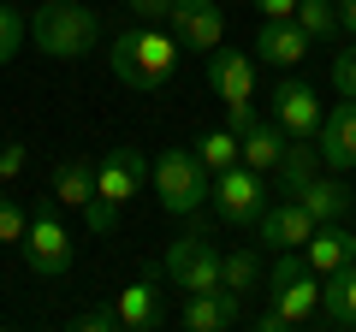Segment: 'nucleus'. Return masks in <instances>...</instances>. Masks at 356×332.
I'll list each match as a JSON object with an SVG mask.
<instances>
[{
	"mask_svg": "<svg viewBox=\"0 0 356 332\" xmlns=\"http://www.w3.org/2000/svg\"><path fill=\"white\" fill-rule=\"evenodd\" d=\"M297 30H303L309 42H327L332 30H339V0H297Z\"/></svg>",
	"mask_w": 356,
	"mask_h": 332,
	"instance_id": "24",
	"label": "nucleus"
},
{
	"mask_svg": "<svg viewBox=\"0 0 356 332\" xmlns=\"http://www.w3.org/2000/svg\"><path fill=\"white\" fill-rule=\"evenodd\" d=\"M149 184H154V196H161V208L172 219H196L208 208V184H214V172L196 160V149H166L161 160L149 166Z\"/></svg>",
	"mask_w": 356,
	"mask_h": 332,
	"instance_id": "3",
	"label": "nucleus"
},
{
	"mask_svg": "<svg viewBox=\"0 0 356 332\" xmlns=\"http://www.w3.org/2000/svg\"><path fill=\"white\" fill-rule=\"evenodd\" d=\"M24 226H30V208L18 196H0V243H24Z\"/></svg>",
	"mask_w": 356,
	"mask_h": 332,
	"instance_id": "27",
	"label": "nucleus"
},
{
	"mask_svg": "<svg viewBox=\"0 0 356 332\" xmlns=\"http://www.w3.org/2000/svg\"><path fill=\"white\" fill-rule=\"evenodd\" d=\"M332 90H339V95H350V101H356V48H344L339 60H332Z\"/></svg>",
	"mask_w": 356,
	"mask_h": 332,
	"instance_id": "30",
	"label": "nucleus"
},
{
	"mask_svg": "<svg viewBox=\"0 0 356 332\" xmlns=\"http://www.w3.org/2000/svg\"><path fill=\"white\" fill-rule=\"evenodd\" d=\"M113 308H119V326H125V332H161L166 320H172V308H166V291H161V279H154V273L131 279L125 291L113 297Z\"/></svg>",
	"mask_w": 356,
	"mask_h": 332,
	"instance_id": "11",
	"label": "nucleus"
},
{
	"mask_svg": "<svg viewBox=\"0 0 356 332\" xmlns=\"http://www.w3.org/2000/svg\"><path fill=\"white\" fill-rule=\"evenodd\" d=\"M321 166H332V172H350L356 166V101L350 95H339V101L321 113Z\"/></svg>",
	"mask_w": 356,
	"mask_h": 332,
	"instance_id": "13",
	"label": "nucleus"
},
{
	"mask_svg": "<svg viewBox=\"0 0 356 332\" xmlns=\"http://www.w3.org/2000/svg\"><path fill=\"white\" fill-rule=\"evenodd\" d=\"M255 119H261V113H255V101H250V107H226V131H238V137L255 125Z\"/></svg>",
	"mask_w": 356,
	"mask_h": 332,
	"instance_id": "33",
	"label": "nucleus"
},
{
	"mask_svg": "<svg viewBox=\"0 0 356 332\" xmlns=\"http://www.w3.org/2000/svg\"><path fill=\"white\" fill-rule=\"evenodd\" d=\"M30 166V142H18V137H6L0 142V184H13L18 172Z\"/></svg>",
	"mask_w": 356,
	"mask_h": 332,
	"instance_id": "28",
	"label": "nucleus"
},
{
	"mask_svg": "<svg viewBox=\"0 0 356 332\" xmlns=\"http://www.w3.org/2000/svg\"><path fill=\"white\" fill-rule=\"evenodd\" d=\"M321 172V142L315 137H291L285 142V160H280V172H273V179H280V190L291 196L297 184H309Z\"/></svg>",
	"mask_w": 356,
	"mask_h": 332,
	"instance_id": "22",
	"label": "nucleus"
},
{
	"mask_svg": "<svg viewBox=\"0 0 356 332\" xmlns=\"http://www.w3.org/2000/svg\"><path fill=\"white\" fill-rule=\"evenodd\" d=\"M285 142H291V137H285L273 119H255V125L238 137V160L255 166L261 179H273V172H280V160H285Z\"/></svg>",
	"mask_w": 356,
	"mask_h": 332,
	"instance_id": "17",
	"label": "nucleus"
},
{
	"mask_svg": "<svg viewBox=\"0 0 356 332\" xmlns=\"http://www.w3.org/2000/svg\"><path fill=\"white\" fill-rule=\"evenodd\" d=\"M143 184H149V160H143L137 149H107L102 160H95V202L113 208V214H125Z\"/></svg>",
	"mask_w": 356,
	"mask_h": 332,
	"instance_id": "8",
	"label": "nucleus"
},
{
	"mask_svg": "<svg viewBox=\"0 0 356 332\" xmlns=\"http://www.w3.org/2000/svg\"><path fill=\"white\" fill-rule=\"evenodd\" d=\"M18 249H24V267L36 273V279H65V273H72L77 243H72V231H65V219H60V202H42L36 214H30Z\"/></svg>",
	"mask_w": 356,
	"mask_h": 332,
	"instance_id": "6",
	"label": "nucleus"
},
{
	"mask_svg": "<svg viewBox=\"0 0 356 332\" xmlns=\"http://www.w3.org/2000/svg\"><path fill=\"white\" fill-rule=\"evenodd\" d=\"M255 13H261V18H291L297 0H255Z\"/></svg>",
	"mask_w": 356,
	"mask_h": 332,
	"instance_id": "35",
	"label": "nucleus"
},
{
	"mask_svg": "<svg viewBox=\"0 0 356 332\" xmlns=\"http://www.w3.org/2000/svg\"><path fill=\"white\" fill-rule=\"evenodd\" d=\"M95 36H102V18L89 13V6H77V0H48L30 18V42L48 60H83L95 48Z\"/></svg>",
	"mask_w": 356,
	"mask_h": 332,
	"instance_id": "2",
	"label": "nucleus"
},
{
	"mask_svg": "<svg viewBox=\"0 0 356 332\" xmlns=\"http://www.w3.org/2000/svg\"><path fill=\"white\" fill-rule=\"evenodd\" d=\"M255 326H261V332H297V326H291V320H285L273 303H267V315H255Z\"/></svg>",
	"mask_w": 356,
	"mask_h": 332,
	"instance_id": "34",
	"label": "nucleus"
},
{
	"mask_svg": "<svg viewBox=\"0 0 356 332\" xmlns=\"http://www.w3.org/2000/svg\"><path fill=\"white\" fill-rule=\"evenodd\" d=\"M30 42V13L24 6H0V65H13Z\"/></svg>",
	"mask_w": 356,
	"mask_h": 332,
	"instance_id": "25",
	"label": "nucleus"
},
{
	"mask_svg": "<svg viewBox=\"0 0 356 332\" xmlns=\"http://www.w3.org/2000/svg\"><path fill=\"white\" fill-rule=\"evenodd\" d=\"M107 65H113V77L125 83V90L161 95L166 83H172V72H178V36L166 24H125L113 36Z\"/></svg>",
	"mask_w": 356,
	"mask_h": 332,
	"instance_id": "1",
	"label": "nucleus"
},
{
	"mask_svg": "<svg viewBox=\"0 0 356 332\" xmlns=\"http://www.w3.org/2000/svg\"><path fill=\"white\" fill-rule=\"evenodd\" d=\"M208 83H214V95L226 107H250L255 101V60L250 53H232L226 42H220V48L208 53Z\"/></svg>",
	"mask_w": 356,
	"mask_h": 332,
	"instance_id": "14",
	"label": "nucleus"
},
{
	"mask_svg": "<svg viewBox=\"0 0 356 332\" xmlns=\"http://www.w3.org/2000/svg\"><path fill=\"white\" fill-rule=\"evenodd\" d=\"M220 279H226L232 297H250V291H261L267 267H261V256H255V249H232V256L220 261Z\"/></svg>",
	"mask_w": 356,
	"mask_h": 332,
	"instance_id": "23",
	"label": "nucleus"
},
{
	"mask_svg": "<svg viewBox=\"0 0 356 332\" xmlns=\"http://www.w3.org/2000/svg\"><path fill=\"white\" fill-rule=\"evenodd\" d=\"M166 30L178 36V48L214 53L220 42H226V6H220V0H172V18H166Z\"/></svg>",
	"mask_w": 356,
	"mask_h": 332,
	"instance_id": "9",
	"label": "nucleus"
},
{
	"mask_svg": "<svg viewBox=\"0 0 356 332\" xmlns=\"http://www.w3.org/2000/svg\"><path fill=\"white\" fill-rule=\"evenodd\" d=\"M255 238L280 256V249H303L309 238H315V214H309L297 196H285V202H267L261 214H255Z\"/></svg>",
	"mask_w": 356,
	"mask_h": 332,
	"instance_id": "10",
	"label": "nucleus"
},
{
	"mask_svg": "<svg viewBox=\"0 0 356 332\" xmlns=\"http://www.w3.org/2000/svg\"><path fill=\"white\" fill-rule=\"evenodd\" d=\"M303 261L321 273V279L339 273V267H356V231H344V219H321L315 238L303 243Z\"/></svg>",
	"mask_w": 356,
	"mask_h": 332,
	"instance_id": "15",
	"label": "nucleus"
},
{
	"mask_svg": "<svg viewBox=\"0 0 356 332\" xmlns=\"http://www.w3.org/2000/svg\"><path fill=\"white\" fill-rule=\"evenodd\" d=\"M309 48L315 42L297 30V18H261V30H255V53L267 65H297V60H309Z\"/></svg>",
	"mask_w": 356,
	"mask_h": 332,
	"instance_id": "16",
	"label": "nucleus"
},
{
	"mask_svg": "<svg viewBox=\"0 0 356 332\" xmlns=\"http://www.w3.org/2000/svg\"><path fill=\"white\" fill-rule=\"evenodd\" d=\"M54 202L60 208H77L83 214L89 202H95V160H83V154H65L60 166H54Z\"/></svg>",
	"mask_w": 356,
	"mask_h": 332,
	"instance_id": "20",
	"label": "nucleus"
},
{
	"mask_svg": "<svg viewBox=\"0 0 356 332\" xmlns=\"http://www.w3.org/2000/svg\"><path fill=\"white\" fill-rule=\"evenodd\" d=\"M321 326L356 332V267H339L321 279Z\"/></svg>",
	"mask_w": 356,
	"mask_h": 332,
	"instance_id": "21",
	"label": "nucleus"
},
{
	"mask_svg": "<svg viewBox=\"0 0 356 332\" xmlns=\"http://www.w3.org/2000/svg\"><path fill=\"white\" fill-rule=\"evenodd\" d=\"M291 196L309 208V214H315V226H321V219H350V208H356V190H350L344 179H332V172H327V179L315 172V179L297 184Z\"/></svg>",
	"mask_w": 356,
	"mask_h": 332,
	"instance_id": "18",
	"label": "nucleus"
},
{
	"mask_svg": "<svg viewBox=\"0 0 356 332\" xmlns=\"http://www.w3.org/2000/svg\"><path fill=\"white\" fill-rule=\"evenodd\" d=\"M196 160H202L208 172H226V166H238V131H208V137L196 142Z\"/></svg>",
	"mask_w": 356,
	"mask_h": 332,
	"instance_id": "26",
	"label": "nucleus"
},
{
	"mask_svg": "<svg viewBox=\"0 0 356 332\" xmlns=\"http://www.w3.org/2000/svg\"><path fill=\"white\" fill-rule=\"evenodd\" d=\"M220 261H226V256L208 243V226L196 219L184 238L166 243L161 273L172 279V291H178V297H202V291H226V279H220Z\"/></svg>",
	"mask_w": 356,
	"mask_h": 332,
	"instance_id": "4",
	"label": "nucleus"
},
{
	"mask_svg": "<svg viewBox=\"0 0 356 332\" xmlns=\"http://www.w3.org/2000/svg\"><path fill=\"white\" fill-rule=\"evenodd\" d=\"M273 125L285 137H321V90H309L303 77L273 83Z\"/></svg>",
	"mask_w": 356,
	"mask_h": 332,
	"instance_id": "12",
	"label": "nucleus"
},
{
	"mask_svg": "<svg viewBox=\"0 0 356 332\" xmlns=\"http://www.w3.org/2000/svg\"><path fill=\"white\" fill-rule=\"evenodd\" d=\"M125 13L137 18V24H166V18H172V0H125Z\"/></svg>",
	"mask_w": 356,
	"mask_h": 332,
	"instance_id": "31",
	"label": "nucleus"
},
{
	"mask_svg": "<svg viewBox=\"0 0 356 332\" xmlns=\"http://www.w3.org/2000/svg\"><path fill=\"white\" fill-rule=\"evenodd\" d=\"M267 297H273V308H280V315L291 320L297 332L321 320V273L303 261V249H280V256H273Z\"/></svg>",
	"mask_w": 356,
	"mask_h": 332,
	"instance_id": "5",
	"label": "nucleus"
},
{
	"mask_svg": "<svg viewBox=\"0 0 356 332\" xmlns=\"http://www.w3.org/2000/svg\"><path fill=\"white\" fill-rule=\"evenodd\" d=\"M83 226L95 231V238H107V231L119 226V214H113V208H102V202H89V208H83Z\"/></svg>",
	"mask_w": 356,
	"mask_h": 332,
	"instance_id": "32",
	"label": "nucleus"
},
{
	"mask_svg": "<svg viewBox=\"0 0 356 332\" xmlns=\"http://www.w3.org/2000/svg\"><path fill=\"white\" fill-rule=\"evenodd\" d=\"M208 202H214V214L226 219V226H255V214H261L273 196H267V179H261V172L238 160V166H226V172H214Z\"/></svg>",
	"mask_w": 356,
	"mask_h": 332,
	"instance_id": "7",
	"label": "nucleus"
},
{
	"mask_svg": "<svg viewBox=\"0 0 356 332\" xmlns=\"http://www.w3.org/2000/svg\"><path fill=\"white\" fill-rule=\"evenodd\" d=\"M72 326L77 332H125L119 326V308L107 303V308H83V315H72Z\"/></svg>",
	"mask_w": 356,
	"mask_h": 332,
	"instance_id": "29",
	"label": "nucleus"
},
{
	"mask_svg": "<svg viewBox=\"0 0 356 332\" xmlns=\"http://www.w3.org/2000/svg\"><path fill=\"white\" fill-rule=\"evenodd\" d=\"M238 297L232 291H202V297H184V308H178V326H191V332H226L238 326Z\"/></svg>",
	"mask_w": 356,
	"mask_h": 332,
	"instance_id": "19",
	"label": "nucleus"
},
{
	"mask_svg": "<svg viewBox=\"0 0 356 332\" xmlns=\"http://www.w3.org/2000/svg\"><path fill=\"white\" fill-rule=\"evenodd\" d=\"M339 30H350V36H356V0H339Z\"/></svg>",
	"mask_w": 356,
	"mask_h": 332,
	"instance_id": "36",
	"label": "nucleus"
}]
</instances>
